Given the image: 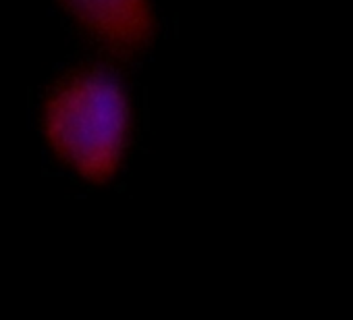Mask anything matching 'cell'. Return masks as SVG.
I'll return each instance as SVG.
<instances>
[{"instance_id": "6da1fadb", "label": "cell", "mask_w": 353, "mask_h": 320, "mask_svg": "<svg viewBox=\"0 0 353 320\" xmlns=\"http://www.w3.org/2000/svg\"><path fill=\"white\" fill-rule=\"evenodd\" d=\"M129 125L127 94L112 75L102 71L69 75L44 104L48 143L65 165L96 183L117 173Z\"/></svg>"}, {"instance_id": "7a4b0ae2", "label": "cell", "mask_w": 353, "mask_h": 320, "mask_svg": "<svg viewBox=\"0 0 353 320\" xmlns=\"http://www.w3.org/2000/svg\"><path fill=\"white\" fill-rule=\"evenodd\" d=\"M63 9L98 42L121 52L148 46L154 13L148 0H59Z\"/></svg>"}]
</instances>
